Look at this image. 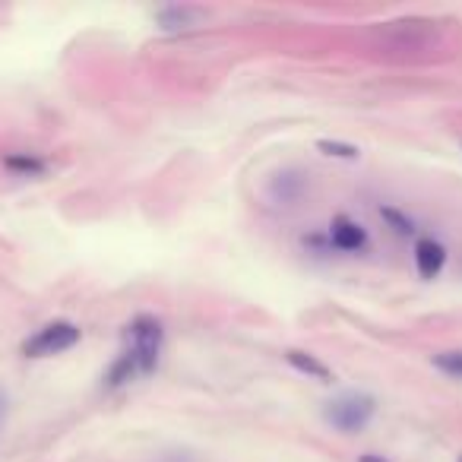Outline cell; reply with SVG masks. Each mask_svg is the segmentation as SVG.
Instances as JSON below:
<instances>
[{
    "label": "cell",
    "mask_w": 462,
    "mask_h": 462,
    "mask_svg": "<svg viewBox=\"0 0 462 462\" xmlns=\"http://www.w3.org/2000/svg\"><path fill=\"white\" fill-rule=\"evenodd\" d=\"M374 44L390 54H421V51L441 48L443 29L431 20H399L374 29Z\"/></svg>",
    "instance_id": "6da1fadb"
},
{
    "label": "cell",
    "mask_w": 462,
    "mask_h": 462,
    "mask_svg": "<svg viewBox=\"0 0 462 462\" xmlns=\"http://www.w3.org/2000/svg\"><path fill=\"white\" fill-rule=\"evenodd\" d=\"M123 348L137 358L139 364V374L149 377L155 374L162 362V352H165V326H162L159 317H152V314H139L127 323L123 330Z\"/></svg>",
    "instance_id": "7a4b0ae2"
},
{
    "label": "cell",
    "mask_w": 462,
    "mask_h": 462,
    "mask_svg": "<svg viewBox=\"0 0 462 462\" xmlns=\"http://www.w3.org/2000/svg\"><path fill=\"white\" fill-rule=\"evenodd\" d=\"M377 399L364 390H346L323 405V421L339 434H362L374 421Z\"/></svg>",
    "instance_id": "3957f363"
},
{
    "label": "cell",
    "mask_w": 462,
    "mask_h": 462,
    "mask_svg": "<svg viewBox=\"0 0 462 462\" xmlns=\"http://www.w3.org/2000/svg\"><path fill=\"white\" fill-rule=\"evenodd\" d=\"M80 339H83V330L73 323V320H51V323L38 326L32 336L22 339L20 352L26 354V358L42 362V358H54V354L70 352L73 346H80Z\"/></svg>",
    "instance_id": "277c9868"
},
{
    "label": "cell",
    "mask_w": 462,
    "mask_h": 462,
    "mask_svg": "<svg viewBox=\"0 0 462 462\" xmlns=\"http://www.w3.org/2000/svg\"><path fill=\"white\" fill-rule=\"evenodd\" d=\"M326 238H330L332 251L342 253V257H358V253L370 251V231L346 212L332 216V222L326 225Z\"/></svg>",
    "instance_id": "5b68a950"
},
{
    "label": "cell",
    "mask_w": 462,
    "mask_h": 462,
    "mask_svg": "<svg viewBox=\"0 0 462 462\" xmlns=\"http://www.w3.org/2000/svg\"><path fill=\"white\" fill-rule=\"evenodd\" d=\"M267 194L273 203L279 206H298L304 196L311 194V181H307V174L298 171V168H282L269 178L267 184Z\"/></svg>",
    "instance_id": "8992f818"
},
{
    "label": "cell",
    "mask_w": 462,
    "mask_h": 462,
    "mask_svg": "<svg viewBox=\"0 0 462 462\" xmlns=\"http://www.w3.org/2000/svg\"><path fill=\"white\" fill-rule=\"evenodd\" d=\"M447 260H450V251H447V244H443V241L427 238V235H421V238L415 241L412 263H415V273H418V279H425V282L441 279V273L447 269Z\"/></svg>",
    "instance_id": "52a82bcc"
},
{
    "label": "cell",
    "mask_w": 462,
    "mask_h": 462,
    "mask_svg": "<svg viewBox=\"0 0 462 462\" xmlns=\"http://www.w3.org/2000/svg\"><path fill=\"white\" fill-rule=\"evenodd\" d=\"M200 20H203V10L190 7V4H168V7L155 10V22H159L162 32H187L194 29Z\"/></svg>",
    "instance_id": "ba28073f"
},
{
    "label": "cell",
    "mask_w": 462,
    "mask_h": 462,
    "mask_svg": "<svg viewBox=\"0 0 462 462\" xmlns=\"http://www.w3.org/2000/svg\"><path fill=\"white\" fill-rule=\"evenodd\" d=\"M285 364H289L291 370H298L301 377H307V380L332 383L330 364H326L323 358H317V354L304 352V348H285Z\"/></svg>",
    "instance_id": "9c48e42d"
},
{
    "label": "cell",
    "mask_w": 462,
    "mask_h": 462,
    "mask_svg": "<svg viewBox=\"0 0 462 462\" xmlns=\"http://www.w3.org/2000/svg\"><path fill=\"white\" fill-rule=\"evenodd\" d=\"M0 165L7 168L13 178H44V174L51 171V162L44 159V155H38V152H7L4 159H0Z\"/></svg>",
    "instance_id": "30bf717a"
},
{
    "label": "cell",
    "mask_w": 462,
    "mask_h": 462,
    "mask_svg": "<svg viewBox=\"0 0 462 462\" xmlns=\"http://www.w3.org/2000/svg\"><path fill=\"white\" fill-rule=\"evenodd\" d=\"M137 377H143L139 374V364H137V358H133L127 348H121V354H117L115 362L108 364V370H105V390H121V386H127V383H133Z\"/></svg>",
    "instance_id": "8fae6325"
},
{
    "label": "cell",
    "mask_w": 462,
    "mask_h": 462,
    "mask_svg": "<svg viewBox=\"0 0 462 462\" xmlns=\"http://www.w3.org/2000/svg\"><path fill=\"white\" fill-rule=\"evenodd\" d=\"M377 212H380L383 225H386L396 238H415L418 241V222H415V219L409 216L405 210H399V206H393V203H383Z\"/></svg>",
    "instance_id": "7c38bea8"
},
{
    "label": "cell",
    "mask_w": 462,
    "mask_h": 462,
    "mask_svg": "<svg viewBox=\"0 0 462 462\" xmlns=\"http://www.w3.org/2000/svg\"><path fill=\"white\" fill-rule=\"evenodd\" d=\"M431 364L441 370L450 380H462V348H447V352H437L431 358Z\"/></svg>",
    "instance_id": "4fadbf2b"
},
{
    "label": "cell",
    "mask_w": 462,
    "mask_h": 462,
    "mask_svg": "<svg viewBox=\"0 0 462 462\" xmlns=\"http://www.w3.org/2000/svg\"><path fill=\"white\" fill-rule=\"evenodd\" d=\"M317 152H323L326 159H346V162L362 159V149H358V146L339 143V139H317Z\"/></svg>",
    "instance_id": "5bb4252c"
},
{
    "label": "cell",
    "mask_w": 462,
    "mask_h": 462,
    "mask_svg": "<svg viewBox=\"0 0 462 462\" xmlns=\"http://www.w3.org/2000/svg\"><path fill=\"white\" fill-rule=\"evenodd\" d=\"M301 247L311 253V257H330V253H336L330 244V238H326V231H304Z\"/></svg>",
    "instance_id": "9a60e30c"
},
{
    "label": "cell",
    "mask_w": 462,
    "mask_h": 462,
    "mask_svg": "<svg viewBox=\"0 0 462 462\" xmlns=\"http://www.w3.org/2000/svg\"><path fill=\"white\" fill-rule=\"evenodd\" d=\"M7 405H10L7 390H4V386H0V434H4V421H7Z\"/></svg>",
    "instance_id": "2e32d148"
},
{
    "label": "cell",
    "mask_w": 462,
    "mask_h": 462,
    "mask_svg": "<svg viewBox=\"0 0 462 462\" xmlns=\"http://www.w3.org/2000/svg\"><path fill=\"white\" fill-rule=\"evenodd\" d=\"M358 462H390V459H383L380 453H362L358 456Z\"/></svg>",
    "instance_id": "e0dca14e"
},
{
    "label": "cell",
    "mask_w": 462,
    "mask_h": 462,
    "mask_svg": "<svg viewBox=\"0 0 462 462\" xmlns=\"http://www.w3.org/2000/svg\"><path fill=\"white\" fill-rule=\"evenodd\" d=\"M456 462H462V456H459V459H456Z\"/></svg>",
    "instance_id": "ac0fdd59"
}]
</instances>
